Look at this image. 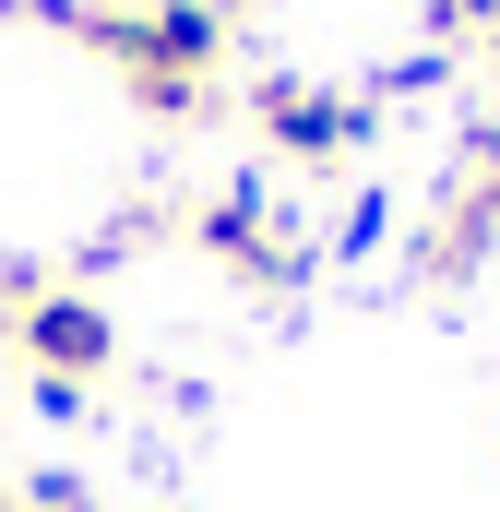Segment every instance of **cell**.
<instances>
[{"label":"cell","mask_w":500,"mask_h":512,"mask_svg":"<svg viewBox=\"0 0 500 512\" xmlns=\"http://www.w3.org/2000/svg\"><path fill=\"white\" fill-rule=\"evenodd\" d=\"M191 239L227 262V274H250V286H298V251L274 239V215H262V191H215L203 215H191Z\"/></svg>","instance_id":"3"},{"label":"cell","mask_w":500,"mask_h":512,"mask_svg":"<svg viewBox=\"0 0 500 512\" xmlns=\"http://www.w3.org/2000/svg\"><path fill=\"white\" fill-rule=\"evenodd\" d=\"M24 512H96V501H84L72 477H36V489H24Z\"/></svg>","instance_id":"4"},{"label":"cell","mask_w":500,"mask_h":512,"mask_svg":"<svg viewBox=\"0 0 500 512\" xmlns=\"http://www.w3.org/2000/svg\"><path fill=\"white\" fill-rule=\"evenodd\" d=\"M489 12H500V0H441V24H489Z\"/></svg>","instance_id":"5"},{"label":"cell","mask_w":500,"mask_h":512,"mask_svg":"<svg viewBox=\"0 0 500 512\" xmlns=\"http://www.w3.org/2000/svg\"><path fill=\"white\" fill-rule=\"evenodd\" d=\"M0 334H12V358H24L36 382H72V393L120 358V322H108L84 286H36V298H12V322H0Z\"/></svg>","instance_id":"1"},{"label":"cell","mask_w":500,"mask_h":512,"mask_svg":"<svg viewBox=\"0 0 500 512\" xmlns=\"http://www.w3.org/2000/svg\"><path fill=\"white\" fill-rule=\"evenodd\" d=\"M250 131L286 155V167H346L370 143V96H334V84H250Z\"/></svg>","instance_id":"2"}]
</instances>
